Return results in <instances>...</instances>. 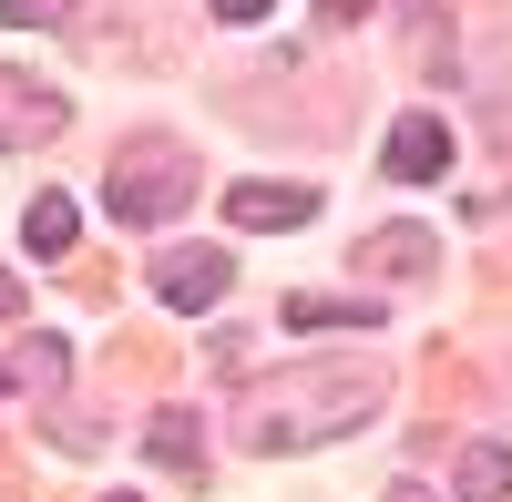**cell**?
I'll return each mask as SVG.
<instances>
[{"label":"cell","instance_id":"obj_8","mask_svg":"<svg viewBox=\"0 0 512 502\" xmlns=\"http://www.w3.org/2000/svg\"><path fill=\"white\" fill-rule=\"evenodd\" d=\"M451 492H461V502H512V441H472Z\"/></svg>","mask_w":512,"mask_h":502},{"label":"cell","instance_id":"obj_6","mask_svg":"<svg viewBox=\"0 0 512 502\" xmlns=\"http://www.w3.org/2000/svg\"><path fill=\"white\" fill-rule=\"evenodd\" d=\"M226 216H236V226H256V236L308 226V216H318V185H226Z\"/></svg>","mask_w":512,"mask_h":502},{"label":"cell","instance_id":"obj_17","mask_svg":"<svg viewBox=\"0 0 512 502\" xmlns=\"http://www.w3.org/2000/svg\"><path fill=\"white\" fill-rule=\"evenodd\" d=\"M379 502H431V492H420V482H390V492H379Z\"/></svg>","mask_w":512,"mask_h":502},{"label":"cell","instance_id":"obj_1","mask_svg":"<svg viewBox=\"0 0 512 502\" xmlns=\"http://www.w3.org/2000/svg\"><path fill=\"white\" fill-rule=\"evenodd\" d=\"M379 390H390V369H379L369 349L349 359H297L277 369V380H246L236 390V441L246 451H297V441H338V431H359Z\"/></svg>","mask_w":512,"mask_h":502},{"label":"cell","instance_id":"obj_7","mask_svg":"<svg viewBox=\"0 0 512 502\" xmlns=\"http://www.w3.org/2000/svg\"><path fill=\"white\" fill-rule=\"evenodd\" d=\"M431 226H379L369 246H359V267H379V277H431Z\"/></svg>","mask_w":512,"mask_h":502},{"label":"cell","instance_id":"obj_12","mask_svg":"<svg viewBox=\"0 0 512 502\" xmlns=\"http://www.w3.org/2000/svg\"><path fill=\"white\" fill-rule=\"evenodd\" d=\"M0 21H21V31H52V21H72V0H0Z\"/></svg>","mask_w":512,"mask_h":502},{"label":"cell","instance_id":"obj_15","mask_svg":"<svg viewBox=\"0 0 512 502\" xmlns=\"http://www.w3.org/2000/svg\"><path fill=\"white\" fill-rule=\"evenodd\" d=\"M318 11H328V21H359V11H369V0H318Z\"/></svg>","mask_w":512,"mask_h":502},{"label":"cell","instance_id":"obj_13","mask_svg":"<svg viewBox=\"0 0 512 502\" xmlns=\"http://www.w3.org/2000/svg\"><path fill=\"white\" fill-rule=\"evenodd\" d=\"M482 134H492V144L512 154V103H482Z\"/></svg>","mask_w":512,"mask_h":502},{"label":"cell","instance_id":"obj_11","mask_svg":"<svg viewBox=\"0 0 512 502\" xmlns=\"http://www.w3.org/2000/svg\"><path fill=\"white\" fill-rule=\"evenodd\" d=\"M287 328H379L369 298H287Z\"/></svg>","mask_w":512,"mask_h":502},{"label":"cell","instance_id":"obj_9","mask_svg":"<svg viewBox=\"0 0 512 502\" xmlns=\"http://www.w3.org/2000/svg\"><path fill=\"white\" fill-rule=\"evenodd\" d=\"M144 451H154L164 472H195V462H205V421H195V410H154V431H144Z\"/></svg>","mask_w":512,"mask_h":502},{"label":"cell","instance_id":"obj_14","mask_svg":"<svg viewBox=\"0 0 512 502\" xmlns=\"http://www.w3.org/2000/svg\"><path fill=\"white\" fill-rule=\"evenodd\" d=\"M21 308H31V298H21V277H11V267H0V318H21Z\"/></svg>","mask_w":512,"mask_h":502},{"label":"cell","instance_id":"obj_2","mask_svg":"<svg viewBox=\"0 0 512 502\" xmlns=\"http://www.w3.org/2000/svg\"><path fill=\"white\" fill-rule=\"evenodd\" d=\"M195 185H205V164H195V144H175V134H134L113 154V185H103V205L123 226H175L185 205H195Z\"/></svg>","mask_w":512,"mask_h":502},{"label":"cell","instance_id":"obj_5","mask_svg":"<svg viewBox=\"0 0 512 502\" xmlns=\"http://www.w3.org/2000/svg\"><path fill=\"white\" fill-rule=\"evenodd\" d=\"M226 277H236V267L216 257V246H175V257L154 267V298H164V308H216Z\"/></svg>","mask_w":512,"mask_h":502},{"label":"cell","instance_id":"obj_10","mask_svg":"<svg viewBox=\"0 0 512 502\" xmlns=\"http://www.w3.org/2000/svg\"><path fill=\"white\" fill-rule=\"evenodd\" d=\"M72 236H82V216H72V195H41L31 216H21V246H31V257H62Z\"/></svg>","mask_w":512,"mask_h":502},{"label":"cell","instance_id":"obj_4","mask_svg":"<svg viewBox=\"0 0 512 502\" xmlns=\"http://www.w3.org/2000/svg\"><path fill=\"white\" fill-rule=\"evenodd\" d=\"M441 164H451V123L441 113H400L390 144H379V175H390V185H431Z\"/></svg>","mask_w":512,"mask_h":502},{"label":"cell","instance_id":"obj_3","mask_svg":"<svg viewBox=\"0 0 512 502\" xmlns=\"http://www.w3.org/2000/svg\"><path fill=\"white\" fill-rule=\"evenodd\" d=\"M62 123H72V103L52 93V82L0 62V154H31V144H52Z\"/></svg>","mask_w":512,"mask_h":502},{"label":"cell","instance_id":"obj_16","mask_svg":"<svg viewBox=\"0 0 512 502\" xmlns=\"http://www.w3.org/2000/svg\"><path fill=\"white\" fill-rule=\"evenodd\" d=\"M216 11H226V21H256V11H267V0H216Z\"/></svg>","mask_w":512,"mask_h":502},{"label":"cell","instance_id":"obj_18","mask_svg":"<svg viewBox=\"0 0 512 502\" xmlns=\"http://www.w3.org/2000/svg\"><path fill=\"white\" fill-rule=\"evenodd\" d=\"M113 502H134V492H113Z\"/></svg>","mask_w":512,"mask_h":502}]
</instances>
